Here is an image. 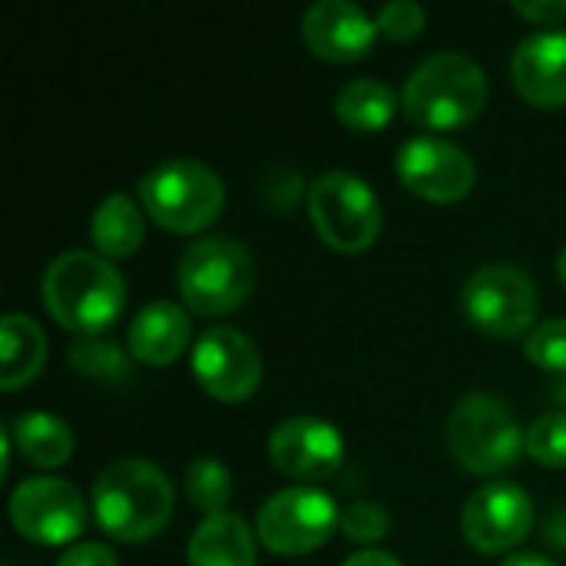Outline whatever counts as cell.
I'll return each instance as SVG.
<instances>
[{"label":"cell","instance_id":"e575fe53","mask_svg":"<svg viewBox=\"0 0 566 566\" xmlns=\"http://www.w3.org/2000/svg\"><path fill=\"white\" fill-rule=\"evenodd\" d=\"M557 279H560V285L566 289V245L560 249V255H557Z\"/></svg>","mask_w":566,"mask_h":566},{"label":"cell","instance_id":"5b68a950","mask_svg":"<svg viewBox=\"0 0 566 566\" xmlns=\"http://www.w3.org/2000/svg\"><path fill=\"white\" fill-rule=\"evenodd\" d=\"M448 451L464 471L494 478L527 451V431L501 395L471 391L448 415Z\"/></svg>","mask_w":566,"mask_h":566},{"label":"cell","instance_id":"277c9868","mask_svg":"<svg viewBox=\"0 0 566 566\" xmlns=\"http://www.w3.org/2000/svg\"><path fill=\"white\" fill-rule=\"evenodd\" d=\"M146 216L169 232H202L226 206V186L212 166L192 156H172L156 163L136 182Z\"/></svg>","mask_w":566,"mask_h":566},{"label":"cell","instance_id":"f546056e","mask_svg":"<svg viewBox=\"0 0 566 566\" xmlns=\"http://www.w3.org/2000/svg\"><path fill=\"white\" fill-rule=\"evenodd\" d=\"M56 566H119L116 554L106 544H73L70 551L60 554Z\"/></svg>","mask_w":566,"mask_h":566},{"label":"cell","instance_id":"5bb4252c","mask_svg":"<svg viewBox=\"0 0 566 566\" xmlns=\"http://www.w3.org/2000/svg\"><path fill=\"white\" fill-rule=\"evenodd\" d=\"M269 458L272 464L292 481H328L338 474L345 461V438L342 431L315 415L285 418L269 434Z\"/></svg>","mask_w":566,"mask_h":566},{"label":"cell","instance_id":"6da1fadb","mask_svg":"<svg viewBox=\"0 0 566 566\" xmlns=\"http://www.w3.org/2000/svg\"><path fill=\"white\" fill-rule=\"evenodd\" d=\"M40 295L63 328L76 335H99L126 308V279L109 259L70 249L46 265Z\"/></svg>","mask_w":566,"mask_h":566},{"label":"cell","instance_id":"83f0119b","mask_svg":"<svg viewBox=\"0 0 566 566\" xmlns=\"http://www.w3.org/2000/svg\"><path fill=\"white\" fill-rule=\"evenodd\" d=\"M375 23H378V33H385L391 40H411L424 30L428 10L418 0H388L375 13Z\"/></svg>","mask_w":566,"mask_h":566},{"label":"cell","instance_id":"d590c367","mask_svg":"<svg viewBox=\"0 0 566 566\" xmlns=\"http://www.w3.org/2000/svg\"><path fill=\"white\" fill-rule=\"evenodd\" d=\"M554 395H557V398H560V401H566V385H560V388H557V391H554Z\"/></svg>","mask_w":566,"mask_h":566},{"label":"cell","instance_id":"4316f807","mask_svg":"<svg viewBox=\"0 0 566 566\" xmlns=\"http://www.w3.org/2000/svg\"><path fill=\"white\" fill-rule=\"evenodd\" d=\"M338 531L355 541V544H378L388 531H391V517L381 504H371V501H358V504H348L342 511V524Z\"/></svg>","mask_w":566,"mask_h":566},{"label":"cell","instance_id":"3957f363","mask_svg":"<svg viewBox=\"0 0 566 566\" xmlns=\"http://www.w3.org/2000/svg\"><path fill=\"white\" fill-rule=\"evenodd\" d=\"M488 103L484 66L461 50H441L424 56L401 93L408 119L421 129H458L471 123Z\"/></svg>","mask_w":566,"mask_h":566},{"label":"cell","instance_id":"603a6c76","mask_svg":"<svg viewBox=\"0 0 566 566\" xmlns=\"http://www.w3.org/2000/svg\"><path fill=\"white\" fill-rule=\"evenodd\" d=\"M66 361L83 378H96V381H109V385L129 378V355L113 338L76 335V342L66 348Z\"/></svg>","mask_w":566,"mask_h":566},{"label":"cell","instance_id":"8992f818","mask_svg":"<svg viewBox=\"0 0 566 566\" xmlns=\"http://www.w3.org/2000/svg\"><path fill=\"white\" fill-rule=\"evenodd\" d=\"M176 285L196 315L219 318L235 312L255 289V259L232 235H202L186 245Z\"/></svg>","mask_w":566,"mask_h":566},{"label":"cell","instance_id":"ba28073f","mask_svg":"<svg viewBox=\"0 0 566 566\" xmlns=\"http://www.w3.org/2000/svg\"><path fill=\"white\" fill-rule=\"evenodd\" d=\"M461 308L474 328L494 338H521L537 318V285L511 262H488L468 275Z\"/></svg>","mask_w":566,"mask_h":566},{"label":"cell","instance_id":"cb8c5ba5","mask_svg":"<svg viewBox=\"0 0 566 566\" xmlns=\"http://www.w3.org/2000/svg\"><path fill=\"white\" fill-rule=\"evenodd\" d=\"M186 497L196 511L222 514V507L232 497V474L219 458H196L186 468Z\"/></svg>","mask_w":566,"mask_h":566},{"label":"cell","instance_id":"d6986e66","mask_svg":"<svg viewBox=\"0 0 566 566\" xmlns=\"http://www.w3.org/2000/svg\"><path fill=\"white\" fill-rule=\"evenodd\" d=\"M46 361V335L43 328L23 315L7 312L0 322V388L17 391L30 385Z\"/></svg>","mask_w":566,"mask_h":566},{"label":"cell","instance_id":"ac0fdd59","mask_svg":"<svg viewBox=\"0 0 566 566\" xmlns=\"http://www.w3.org/2000/svg\"><path fill=\"white\" fill-rule=\"evenodd\" d=\"M189 566H255V527L239 514H209L189 537Z\"/></svg>","mask_w":566,"mask_h":566},{"label":"cell","instance_id":"52a82bcc","mask_svg":"<svg viewBox=\"0 0 566 566\" xmlns=\"http://www.w3.org/2000/svg\"><path fill=\"white\" fill-rule=\"evenodd\" d=\"M305 202L308 219L325 245L338 252H361L375 245L381 232V202L361 176L348 169H328L308 182Z\"/></svg>","mask_w":566,"mask_h":566},{"label":"cell","instance_id":"ffe728a7","mask_svg":"<svg viewBox=\"0 0 566 566\" xmlns=\"http://www.w3.org/2000/svg\"><path fill=\"white\" fill-rule=\"evenodd\" d=\"M143 212L146 209L129 192H113L96 206L90 235L103 259H126L143 245V239H146Z\"/></svg>","mask_w":566,"mask_h":566},{"label":"cell","instance_id":"44dd1931","mask_svg":"<svg viewBox=\"0 0 566 566\" xmlns=\"http://www.w3.org/2000/svg\"><path fill=\"white\" fill-rule=\"evenodd\" d=\"M7 428L20 458L36 468H60L73 458V428L50 411H27L17 421H7Z\"/></svg>","mask_w":566,"mask_h":566},{"label":"cell","instance_id":"7402d4cb","mask_svg":"<svg viewBox=\"0 0 566 566\" xmlns=\"http://www.w3.org/2000/svg\"><path fill=\"white\" fill-rule=\"evenodd\" d=\"M398 109V93L378 76L348 80L335 93V116L352 133H378L391 123Z\"/></svg>","mask_w":566,"mask_h":566},{"label":"cell","instance_id":"30bf717a","mask_svg":"<svg viewBox=\"0 0 566 566\" xmlns=\"http://www.w3.org/2000/svg\"><path fill=\"white\" fill-rule=\"evenodd\" d=\"M10 524L33 544L60 547L83 534L86 501L63 478H27L10 494Z\"/></svg>","mask_w":566,"mask_h":566},{"label":"cell","instance_id":"836d02e7","mask_svg":"<svg viewBox=\"0 0 566 566\" xmlns=\"http://www.w3.org/2000/svg\"><path fill=\"white\" fill-rule=\"evenodd\" d=\"M501 566H557L551 557L544 554H514V557H504Z\"/></svg>","mask_w":566,"mask_h":566},{"label":"cell","instance_id":"4fadbf2b","mask_svg":"<svg viewBox=\"0 0 566 566\" xmlns=\"http://www.w3.org/2000/svg\"><path fill=\"white\" fill-rule=\"evenodd\" d=\"M534 527V501L514 481H488L478 488L461 514L468 544L481 554H504L517 547Z\"/></svg>","mask_w":566,"mask_h":566},{"label":"cell","instance_id":"1f68e13d","mask_svg":"<svg viewBox=\"0 0 566 566\" xmlns=\"http://www.w3.org/2000/svg\"><path fill=\"white\" fill-rule=\"evenodd\" d=\"M342 566H405L395 554L388 551H375V547H365V551H355Z\"/></svg>","mask_w":566,"mask_h":566},{"label":"cell","instance_id":"d6a6232c","mask_svg":"<svg viewBox=\"0 0 566 566\" xmlns=\"http://www.w3.org/2000/svg\"><path fill=\"white\" fill-rule=\"evenodd\" d=\"M544 537H547V544H554L557 551H566V511H554V514L547 517Z\"/></svg>","mask_w":566,"mask_h":566},{"label":"cell","instance_id":"9a60e30c","mask_svg":"<svg viewBox=\"0 0 566 566\" xmlns=\"http://www.w3.org/2000/svg\"><path fill=\"white\" fill-rule=\"evenodd\" d=\"M305 46L332 63L361 60L378 36V23L355 0H315L302 17Z\"/></svg>","mask_w":566,"mask_h":566},{"label":"cell","instance_id":"8fae6325","mask_svg":"<svg viewBox=\"0 0 566 566\" xmlns=\"http://www.w3.org/2000/svg\"><path fill=\"white\" fill-rule=\"evenodd\" d=\"M192 375L216 401L242 405L262 385V355L245 332L212 325L192 345Z\"/></svg>","mask_w":566,"mask_h":566},{"label":"cell","instance_id":"e0dca14e","mask_svg":"<svg viewBox=\"0 0 566 566\" xmlns=\"http://www.w3.org/2000/svg\"><path fill=\"white\" fill-rule=\"evenodd\" d=\"M189 318L186 308L176 302H149L143 305L129 328H126V348L133 358H139L143 365H172L186 345H189Z\"/></svg>","mask_w":566,"mask_h":566},{"label":"cell","instance_id":"7a4b0ae2","mask_svg":"<svg viewBox=\"0 0 566 566\" xmlns=\"http://www.w3.org/2000/svg\"><path fill=\"white\" fill-rule=\"evenodd\" d=\"M172 484L163 468L143 458L106 464L93 481V511L99 527L123 544H143L166 531L172 517Z\"/></svg>","mask_w":566,"mask_h":566},{"label":"cell","instance_id":"f1b7e54d","mask_svg":"<svg viewBox=\"0 0 566 566\" xmlns=\"http://www.w3.org/2000/svg\"><path fill=\"white\" fill-rule=\"evenodd\" d=\"M302 189L308 192L305 179L298 169H289V166H272L262 179V199L279 212L285 216L289 209H295V202L302 199Z\"/></svg>","mask_w":566,"mask_h":566},{"label":"cell","instance_id":"2e32d148","mask_svg":"<svg viewBox=\"0 0 566 566\" xmlns=\"http://www.w3.org/2000/svg\"><path fill=\"white\" fill-rule=\"evenodd\" d=\"M511 76L521 96L534 106L554 109L566 103V33L541 30L517 43Z\"/></svg>","mask_w":566,"mask_h":566},{"label":"cell","instance_id":"d4e9b609","mask_svg":"<svg viewBox=\"0 0 566 566\" xmlns=\"http://www.w3.org/2000/svg\"><path fill=\"white\" fill-rule=\"evenodd\" d=\"M524 355L554 375H566V318H544L541 325L531 328L527 342H524Z\"/></svg>","mask_w":566,"mask_h":566},{"label":"cell","instance_id":"4dcf8cb0","mask_svg":"<svg viewBox=\"0 0 566 566\" xmlns=\"http://www.w3.org/2000/svg\"><path fill=\"white\" fill-rule=\"evenodd\" d=\"M514 10L541 27H557L566 20V0H514Z\"/></svg>","mask_w":566,"mask_h":566},{"label":"cell","instance_id":"9c48e42d","mask_svg":"<svg viewBox=\"0 0 566 566\" xmlns=\"http://www.w3.org/2000/svg\"><path fill=\"white\" fill-rule=\"evenodd\" d=\"M342 514L318 488H285L272 494L255 514V537L279 557H302L328 544Z\"/></svg>","mask_w":566,"mask_h":566},{"label":"cell","instance_id":"484cf974","mask_svg":"<svg viewBox=\"0 0 566 566\" xmlns=\"http://www.w3.org/2000/svg\"><path fill=\"white\" fill-rule=\"evenodd\" d=\"M527 454L547 468H566V411H544L527 428Z\"/></svg>","mask_w":566,"mask_h":566},{"label":"cell","instance_id":"7c38bea8","mask_svg":"<svg viewBox=\"0 0 566 566\" xmlns=\"http://www.w3.org/2000/svg\"><path fill=\"white\" fill-rule=\"evenodd\" d=\"M398 179L428 202H458L478 182L471 153L444 136H411L395 153Z\"/></svg>","mask_w":566,"mask_h":566}]
</instances>
